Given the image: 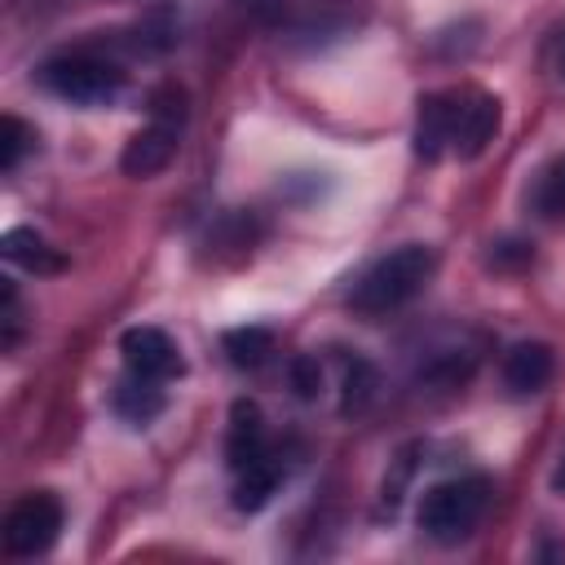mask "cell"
<instances>
[{
  "label": "cell",
  "mask_w": 565,
  "mask_h": 565,
  "mask_svg": "<svg viewBox=\"0 0 565 565\" xmlns=\"http://www.w3.org/2000/svg\"><path fill=\"white\" fill-rule=\"evenodd\" d=\"M499 132V97L477 84H455L419 97L415 154L419 159H477Z\"/></svg>",
  "instance_id": "obj_1"
},
{
  "label": "cell",
  "mask_w": 565,
  "mask_h": 565,
  "mask_svg": "<svg viewBox=\"0 0 565 565\" xmlns=\"http://www.w3.org/2000/svg\"><path fill=\"white\" fill-rule=\"evenodd\" d=\"M437 269V252L428 243H402L393 252H384L380 260H371L353 287H349V305L366 318H380V313H393L402 305H411L428 278Z\"/></svg>",
  "instance_id": "obj_2"
},
{
  "label": "cell",
  "mask_w": 565,
  "mask_h": 565,
  "mask_svg": "<svg viewBox=\"0 0 565 565\" xmlns=\"http://www.w3.org/2000/svg\"><path fill=\"white\" fill-rule=\"evenodd\" d=\"M490 499H494L490 477H481V472L446 477V481H433L419 494L415 521L433 543H463L481 525V516L490 512Z\"/></svg>",
  "instance_id": "obj_3"
},
{
  "label": "cell",
  "mask_w": 565,
  "mask_h": 565,
  "mask_svg": "<svg viewBox=\"0 0 565 565\" xmlns=\"http://www.w3.org/2000/svg\"><path fill=\"white\" fill-rule=\"evenodd\" d=\"M35 79L53 93V97H62V102H71V106H106V102H115L119 93H124V66L119 62H110V57H102V53H88V49H75V53H57V57H49L40 71H35Z\"/></svg>",
  "instance_id": "obj_4"
},
{
  "label": "cell",
  "mask_w": 565,
  "mask_h": 565,
  "mask_svg": "<svg viewBox=\"0 0 565 565\" xmlns=\"http://www.w3.org/2000/svg\"><path fill=\"white\" fill-rule=\"evenodd\" d=\"M181 128H185V97L181 88H159L154 106H150V124L141 132H132V141L124 146V172L128 177H154L159 168L172 163L177 146H181Z\"/></svg>",
  "instance_id": "obj_5"
},
{
  "label": "cell",
  "mask_w": 565,
  "mask_h": 565,
  "mask_svg": "<svg viewBox=\"0 0 565 565\" xmlns=\"http://www.w3.org/2000/svg\"><path fill=\"white\" fill-rule=\"evenodd\" d=\"M62 521H66V512H62V499L53 490L22 494L18 503H9L4 525H0L4 552L9 556H40V552H49L57 543V534H62Z\"/></svg>",
  "instance_id": "obj_6"
},
{
  "label": "cell",
  "mask_w": 565,
  "mask_h": 565,
  "mask_svg": "<svg viewBox=\"0 0 565 565\" xmlns=\"http://www.w3.org/2000/svg\"><path fill=\"white\" fill-rule=\"evenodd\" d=\"M119 353H124V371L146 375V380H159V384H168V380H177L185 371L181 349L159 327H128L124 340H119Z\"/></svg>",
  "instance_id": "obj_7"
},
{
  "label": "cell",
  "mask_w": 565,
  "mask_h": 565,
  "mask_svg": "<svg viewBox=\"0 0 565 565\" xmlns=\"http://www.w3.org/2000/svg\"><path fill=\"white\" fill-rule=\"evenodd\" d=\"M225 459H230V472H247L256 463H269L278 459L269 433H265V415L256 402H234L230 406V428H225Z\"/></svg>",
  "instance_id": "obj_8"
},
{
  "label": "cell",
  "mask_w": 565,
  "mask_h": 565,
  "mask_svg": "<svg viewBox=\"0 0 565 565\" xmlns=\"http://www.w3.org/2000/svg\"><path fill=\"white\" fill-rule=\"evenodd\" d=\"M556 375V353L543 344V340H521L503 353V384L512 393H543Z\"/></svg>",
  "instance_id": "obj_9"
},
{
  "label": "cell",
  "mask_w": 565,
  "mask_h": 565,
  "mask_svg": "<svg viewBox=\"0 0 565 565\" xmlns=\"http://www.w3.org/2000/svg\"><path fill=\"white\" fill-rule=\"evenodd\" d=\"M525 207L539 221H565V154H552L530 172Z\"/></svg>",
  "instance_id": "obj_10"
},
{
  "label": "cell",
  "mask_w": 565,
  "mask_h": 565,
  "mask_svg": "<svg viewBox=\"0 0 565 565\" xmlns=\"http://www.w3.org/2000/svg\"><path fill=\"white\" fill-rule=\"evenodd\" d=\"M163 384L159 380H146V375H132V371H124V380L115 384V393H110V406L128 419V424H150L159 411H163Z\"/></svg>",
  "instance_id": "obj_11"
},
{
  "label": "cell",
  "mask_w": 565,
  "mask_h": 565,
  "mask_svg": "<svg viewBox=\"0 0 565 565\" xmlns=\"http://www.w3.org/2000/svg\"><path fill=\"white\" fill-rule=\"evenodd\" d=\"M0 252H4V260L22 265V269H35V274L62 269V256H57L40 234H31V230H9L4 243H0Z\"/></svg>",
  "instance_id": "obj_12"
},
{
  "label": "cell",
  "mask_w": 565,
  "mask_h": 565,
  "mask_svg": "<svg viewBox=\"0 0 565 565\" xmlns=\"http://www.w3.org/2000/svg\"><path fill=\"white\" fill-rule=\"evenodd\" d=\"M225 353L234 366H260L274 353V335L265 327H238L225 335Z\"/></svg>",
  "instance_id": "obj_13"
},
{
  "label": "cell",
  "mask_w": 565,
  "mask_h": 565,
  "mask_svg": "<svg viewBox=\"0 0 565 565\" xmlns=\"http://www.w3.org/2000/svg\"><path fill=\"white\" fill-rule=\"evenodd\" d=\"M31 141H35V132H31L18 115H4V119H0V168L13 172L18 159L31 150Z\"/></svg>",
  "instance_id": "obj_14"
},
{
  "label": "cell",
  "mask_w": 565,
  "mask_h": 565,
  "mask_svg": "<svg viewBox=\"0 0 565 565\" xmlns=\"http://www.w3.org/2000/svg\"><path fill=\"white\" fill-rule=\"evenodd\" d=\"M0 305H4V349H13L18 335H22V300H18L13 278H4V287H0Z\"/></svg>",
  "instance_id": "obj_15"
},
{
  "label": "cell",
  "mask_w": 565,
  "mask_h": 565,
  "mask_svg": "<svg viewBox=\"0 0 565 565\" xmlns=\"http://www.w3.org/2000/svg\"><path fill=\"white\" fill-rule=\"evenodd\" d=\"M543 71H547L556 84H565V22H556V26L547 31V40H543Z\"/></svg>",
  "instance_id": "obj_16"
},
{
  "label": "cell",
  "mask_w": 565,
  "mask_h": 565,
  "mask_svg": "<svg viewBox=\"0 0 565 565\" xmlns=\"http://www.w3.org/2000/svg\"><path fill=\"white\" fill-rule=\"evenodd\" d=\"M552 486L565 494V455H561V463H556V472H552Z\"/></svg>",
  "instance_id": "obj_17"
}]
</instances>
